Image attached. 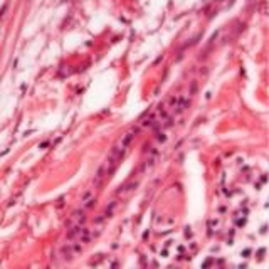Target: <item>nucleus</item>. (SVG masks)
I'll list each match as a JSON object with an SVG mask.
<instances>
[{"instance_id":"obj_1","label":"nucleus","mask_w":269,"mask_h":269,"mask_svg":"<svg viewBox=\"0 0 269 269\" xmlns=\"http://www.w3.org/2000/svg\"><path fill=\"white\" fill-rule=\"evenodd\" d=\"M138 131H140V128H134V130H131V131H128V133L125 134V136H123V138H121V146H123V148H126V146H128V145H130V143L133 141V138H134V134H136Z\"/></svg>"},{"instance_id":"obj_3","label":"nucleus","mask_w":269,"mask_h":269,"mask_svg":"<svg viewBox=\"0 0 269 269\" xmlns=\"http://www.w3.org/2000/svg\"><path fill=\"white\" fill-rule=\"evenodd\" d=\"M79 232H81V227H79V225L72 227V229H71V231L67 232V239H74V237H76V235H77Z\"/></svg>"},{"instance_id":"obj_5","label":"nucleus","mask_w":269,"mask_h":269,"mask_svg":"<svg viewBox=\"0 0 269 269\" xmlns=\"http://www.w3.org/2000/svg\"><path fill=\"white\" fill-rule=\"evenodd\" d=\"M157 138H158L160 141H165V140H167V136H165L163 133H158V136H157Z\"/></svg>"},{"instance_id":"obj_2","label":"nucleus","mask_w":269,"mask_h":269,"mask_svg":"<svg viewBox=\"0 0 269 269\" xmlns=\"http://www.w3.org/2000/svg\"><path fill=\"white\" fill-rule=\"evenodd\" d=\"M106 175H108V168H106V165L103 163L101 167H99V170H98V173H96V177H94V183H96V185H99V183H101V180L104 178Z\"/></svg>"},{"instance_id":"obj_4","label":"nucleus","mask_w":269,"mask_h":269,"mask_svg":"<svg viewBox=\"0 0 269 269\" xmlns=\"http://www.w3.org/2000/svg\"><path fill=\"white\" fill-rule=\"evenodd\" d=\"M92 205H94V199H91V200H86V209H89V207H92Z\"/></svg>"},{"instance_id":"obj_7","label":"nucleus","mask_w":269,"mask_h":269,"mask_svg":"<svg viewBox=\"0 0 269 269\" xmlns=\"http://www.w3.org/2000/svg\"><path fill=\"white\" fill-rule=\"evenodd\" d=\"M74 251H76V252H79V251H81V246H79V244H76V246H74Z\"/></svg>"},{"instance_id":"obj_6","label":"nucleus","mask_w":269,"mask_h":269,"mask_svg":"<svg viewBox=\"0 0 269 269\" xmlns=\"http://www.w3.org/2000/svg\"><path fill=\"white\" fill-rule=\"evenodd\" d=\"M89 197H91V192H86V193H84V197H82V200H88Z\"/></svg>"}]
</instances>
